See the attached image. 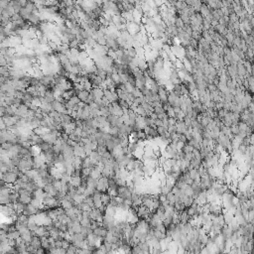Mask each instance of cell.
I'll return each mask as SVG.
<instances>
[{"label": "cell", "mask_w": 254, "mask_h": 254, "mask_svg": "<svg viewBox=\"0 0 254 254\" xmlns=\"http://www.w3.org/2000/svg\"><path fill=\"white\" fill-rule=\"evenodd\" d=\"M182 151H183V152L185 153V154H192V148L190 146V145L185 144V146H184V148L182 149Z\"/></svg>", "instance_id": "obj_40"}, {"label": "cell", "mask_w": 254, "mask_h": 254, "mask_svg": "<svg viewBox=\"0 0 254 254\" xmlns=\"http://www.w3.org/2000/svg\"><path fill=\"white\" fill-rule=\"evenodd\" d=\"M237 75L241 79H246L247 73H246V69H245L244 65H243V63H238L237 64Z\"/></svg>", "instance_id": "obj_9"}, {"label": "cell", "mask_w": 254, "mask_h": 254, "mask_svg": "<svg viewBox=\"0 0 254 254\" xmlns=\"http://www.w3.org/2000/svg\"><path fill=\"white\" fill-rule=\"evenodd\" d=\"M179 218H180V223H181V224H186V223L190 222V218L189 216V214H187L186 210L180 212Z\"/></svg>", "instance_id": "obj_15"}, {"label": "cell", "mask_w": 254, "mask_h": 254, "mask_svg": "<svg viewBox=\"0 0 254 254\" xmlns=\"http://www.w3.org/2000/svg\"><path fill=\"white\" fill-rule=\"evenodd\" d=\"M137 138H138L139 141L145 142L146 141V134L143 131H139V132H137Z\"/></svg>", "instance_id": "obj_36"}, {"label": "cell", "mask_w": 254, "mask_h": 254, "mask_svg": "<svg viewBox=\"0 0 254 254\" xmlns=\"http://www.w3.org/2000/svg\"><path fill=\"white\" fill-rule=\"evenodd\" d=\"M175 26L176 27L178 28V29H183L184 28V23H183V21H182L181 20V18L179 17V16H178L177 18H176V21H175Z\"/></svg>", "instance_id": "obj_32"}, {"label": "cell", "mask_w": 254, "mask_h": 254, "mask_svg": "<svg viewBox=\"0 0 254 254\" xmlns=\"http://www.w3.org/2000/svg\"><path fill=\"white\" fill-rule=\"evenodd\" d=\"M137 246L139 247V248L141 249V250L144 252V254L146 253H150V250H151V247L149 246V244L147 243V241H145V242H139L138 244H137Z\"/></svg>", "instance_id": "obj_20"}, {"label": "cell", "mask_w": 254, "mask_h": 254, "mask_svg": "<svg viewBox=\"0 0 254 254\" xmlns=\"http://www.w3.org/2000/svg\"><path fill=\"white\" fill-rule=\"evenodd\" d=\"M166 113H167V115H168V117H171V118H175V112H174V109H173V107H171V106H170L169 108H168L167 109V111H166Z\"/></svg>", "instance_id": "obj_42"}, {"label": "cell", "mask_w": 254, "mask_h": 254, "mask_svg": "<svg viewBox=\"0 0 254 254\" xmlns=\"http://www.w3.org/2000/svg\"><path fill=\"white\" fill-rule=\"evenodd\" d=\"M93 206H95V208H99L100 206H102L101 192H99L98 190H95V194H93Z\"/></svg>", "instance_id": "obj_7"}, {"label": "cell", "mask_w": 254, "mask_h": 254, "mask_svg": "<svg viewBox=\"0 0 254 254\" xmlns=\"http://www.w3.org/2000/svg\"><path fill=\"white\" fill-rule=\"evenodd\" d=\"M81 176H77V177H71V180H69V185L71 186L73 188H77L81 186Z\"/></svg>", "instance_id": "obj_11"}, {"label": "cell", "mask_w": 254, "mask_h": 254, "mask_svg": "<svg viewBox=\"0 0 254 254\" xmlns=\"http://www.w3.org/2000/svg\"><path fill=\"white\" fill-rule=\"evenodd\" d=\"M176 146H177L178 151H182V149H183L184 146H185V143L181 142V141H178V142L176 143Z\"/></svg>", "instance_id": "obj_47"}, {"label": "cell", "mask_w": 254, "mask_h": 254, "mask_svg": "<svg viewBox=\"0 0 254 254\" xmlns=\"http://www.w3.org/2000/svg\"><path fill=\"white\" fill-rule=\"evenodd\" d=\"M190 46L192 47V48H194V50H196L198 47V40H194V39L190 38Z\"/></svg>", "instance_id": "obj_38"}, {"label": "cell", "mask_w": 254, "mask_h": 254, "mask_svg": "<svg viewBox=\"0 0 254 254\" xmlns=\"http://www.w3.org/2000/svg\"><path fill=\"white\" fill-rule=\"evenodd\" d=\"M158 95H159V99H160V102H161V103H166V102H167L168 91L163 87V85H159Z\"/></svg>", "instance_id": "obj_6"}, {"label": "cell", "mask_w": 254, "mask_h": 254, "mask_svg": "<svg viewBox=\"0 0 254 254\" xmlns=\"http://www.w3.org/2000/svg\"><path fill=\"white\" fill-rule=\"evenodd\" d=\"M130 254H144V252L137 245H134V246H131Z\"/></svg>", "instance_id": "obj_31"}, {"label": "cell", "mask_w": 254, "mask_h": 254, "mask_svg": "<svg viewBox=\"0 0 254 254\" xmlns=\"http://www.w3.org/2000/svg\"><path fill=\"white\" fill-rule=\"evenodd\" d=\"M124 87H125V89H126V93H132L133 91H134V89H135L134 87H132L131 85H129L128 83H125V85H124Z\"/></svg>", "instance_id": "obj_43"}, {"label": "cell", "mask_w": 254, "mask_h": 254, "mask_svg": "<svg viewBox=\"0 0 254 254\" xmlns=\"http://www.w3.org/2000/svg\"><path fill=\"white\" fill-rule=\"evenodd\" d=\"M157 115H158V119H160V120H166V119H168V118H169L166 112H164V113H161V114H157Z\"/></svg>", "instance_id": "obj_48"}, {"label": "cell", "mask_w": 254, "mask_h": 254, "mask_svg": "<svg viewBox=\"0 0 254 254\" xmlns=\"http://www.w3.org/2000/svg\"><path fill=\"white\" fill-rule=\"evenodd\" d=\"M153 110H154V113L156 114H161V113H164V109L162 108V106H157V107L153 108Z\"/></svg>", "instance_id": "obj_45"}, {"label": "cell", "mask_w": 254, "mask_h": 254, "mask_svg": "<svg viewBox=\"0 0 254 254\" xmlns=\"http://www.w3.org/2000/svg\"><path fill=\"white\" fill-rule=\"evenodd\" d=\"M155 229H157V230L161 231V232H162V233H164V234H166V227H165V225H164L163 223H161V224H159L158 226H157Z\"/></svg>", "instance_id": "obj_44"}, {"label": "cell", "mask_w": 254, "mask_h": 254, "mask_svg": "<svg viewBox=\"0 0 254 254\" xmlns=\"http://www.w3.org/2000/svg\"><path fill=\"white\" fill-rule=\"evenodd\" d=\"M179 141H181V142L185 143V144H187V139H186V136L184 134H179Z\"/></svg>", "instance_id": "obj_49"}, {"label": "cell", "mask_w": 254, "mask_h": 254, "mask_svg": "<svg viewBox=\"0 0 254 254\" xmlns=\"http://www.w3.org/2000/svg\"><path fill=\"white\" fill-rule=\"evenodd\" d=\"M81 167H83V168H89V169L93 168V163L91 162V160H89V157H85V158H83V166H81Z\"/></svg>", "instance_id": "obj_27"}, {"label": "cell", "mask_w": 254, "mask_h": 254, "mask_svg": "<svg viewBox=\"0 0 254 254\" xmlns=\"http://www.w3.org/2000/svg\"><path fill=\"white\" fill-rule=\"evenodd\" d=\"M154 124H155V126H156V128L159 126H162V120H160V119L154 120Z\"/></svg>", "instance_id": "obj_51"}, {"label": "cell", "mask_w": 254, "mask_h": 254, "mask_svg": "<svg viewBox=\"0 0 254 254\" xmlns=\"http://www.w3.org/2000/svg\"><path fill=\"white\" fill-rule=\"evenodd\" d=\"M91 93L95 96V99H101L103 97V91H102L100 87H93L91 89Z\"/></svg>", "instance_id": "obj_14"}, {"label": "cell", "mask_w": 254, "mask_h": 254, "mask_svg": "<svg viewBox=\"0 0 254 254\" xmlns=\"http://www.w3.org/2000/svg\"><path fill=\"white\" fill-rule=\"evenodd\" d=\"M134 112L137 114V116H141V117H146V112H145V110L143 109V107L141 105L137 106L136 108H135Z\"/></svg>", "instance_id": "obj_26"}, {"label": "cell", "mask_w": 254, "mask_h": 254, "mask_svg": "<svg viewBox=\"0 0 254 254\" xmlns=\"http://www.w3.org/2000/svg\"><path fill=\"white\" fill-rule=\"evenodd\" d=\"M89 91H79L77 93V96L79 97V99L81 100V102H87V98H89Z\"/></svg>", "instance_id": "obj_13"}, {"label": "cell", "mask_w": 254, "mask_h": 254, "mask_svg": "<svg viewBox=\"0 0 254 254\" xmlns=\"http://www.w3.org/2000/svg\"><path fill=\"white\" fill-rule=\"evenodd\" d=\"M29 244L31 245V246L34 247L35 249H40V248H42V247H41V240H40V237L36 236V235H34V236L32 237V240L30 241Z\"/></svg>", "instance_id": "obj_16"}, {"label": "cell", "mask_w": 254, "mask_h": 254, "mask_svg": "<svg viewBox=\"0 0 254 254\" xmlns=\"http://www.w3.org/2000/svg\"><path fill=\"white\" fill-rule=\"evenodd\" d=\"M175 126H176V129H177L178 134H185L188 130V127L185 125L184 121H177Z\"/></svg>", "instance_id": "obj_10"}, {"label": "cell", "mask_w": 254, "mask_h": 254, "mask_svg": "<svg viewBox=\"0 0 254 254\" xmlns=\"http://www.w3.org/2000/svg\"><path fill=\"white\" fill-rule=\"evenodd\" d=\"M110 77H111L112 81H113V83L116 85V87H118L119 85H121V79H120L119 73H111Z\"/></svg>", "instance_id": "obj_25"}, {"label": "cell", "mask_w": 254, "mask_h": 254, "mask_svg": "<svg viewBox=\"0 0 254 254\" xmlns=\"http://www.w3.org/2000/svg\"><path fill=\"white\" fill-rule=\"evenodd\" d=\"M174 208H175L176 210V212H184V210H186V206H185V204H183V202H181V200H176V202L175 204H174Z\"/></svg>", "instance_id": "obj_18"}, {"label": "cell", "mask_w": 254, "mask_h": 254, "mask_svg": "<svg viewBox=\"0 0 254 254\" xmlns=\"http://www.w3.org/2000/svg\"><path fill=\"white\" fill-rule=\"evenodd\" d=\"M117 208H115V206H111V204H108V206H106V208H105V212H104V216H111V218H115L116 214H117Z\"/></svg>", "instance_id": "obj_8"}, {"label": "cell", "mask_w": 254, "mask_h": 254, "mask_svg": "<svg viewBox=\"0 0 254 254\" xmlns=\"http://www.w3.org/2000/svg\"><path fill=\"white\" fill-rule=\"evenodd\" d=\"M108 189V178L101 176L97 180V185H96V190L99 192H106Z\"/></svg>", "instance_id": "obj_3"}, {"label": "cell", "mask_w": 254, "mask_h": 254, "mask_svg": "<svg viewBox=\"0 0 254 254\" xmlns=\"http://www.w3.org/2000/svg\"><path fill=\"white\" fill-rule=\"evenodd\" d=\"M53 186H54L55 189L58 190V192H60L61 189H62V182L60 180H55L54 183H53Z\"/></svg>", "instance_id": "obj_37"}, {"label": "cell", "mask_w": 254, "mask_h": 254, "mask_svg": "<svg viewBox=\"0 0 254 254\" xmlns=\"http://www.w3.org/2000/svg\"><path fill=\"white\" fill-rule=\"evenodd\" d=\"M75 128H77V124H75V121L73 120V122H71V123L67 124V125L64 127V132H65V134L69 135L71 133H73V131H75Z\"/></svg>", "instance_id": "obj_12"}, {"label": "cell", "mask_w": 254, "mask_h": 254, "mask_svg": "<svg viewBox=\"0 0 254 254\" xmlns=\"http://www.w3.org/2000/svg\"><path fill=\"white\" fill-rule=\"evenodd\" d=\"M181 202H183L184 204H185L186 208H189V206H192V204H194V200L192 198V196H185L181 200Z\"/></svg>", "instance_id": "obj_21"}, {"label": "cell", "mask_w": 254, "mask_h": 254, "mask_svg": "<svg viewBox=\"0 0 254 254\" xmlns=\"http://www.w3.org/2000/svg\"><path fill=\"white\" fill-rule=\"evenodd\" d=\"M192 157H194V159H198V160H202V155H200V150H196V149H192Z\"/></svg>", "instance_id": "obj_35"}, {"label": "cell", "mask_w": 254, "mask_h": 254, "mask_svg": "<svg viewBox=\"0 0 254 254\" xmlns=\"http://www.w3.org/2000/svg\"><path fill=\"white\" fill-rule=\"evenodd\" d=\"M107 229L105 228V227L103 226V225H101V226H98L96 227V228H95L93 230V233L95 235V236L99 237V238L103 239L104 237H105V235L107 234Z\"/></svg>", "instance_id": "obj_5"}, {"label": "cell", "mask_w": 254, "mask_h": 254, "mask_svg": "<svg viewBox=\"0 0 254 254\" xmlns=\"http://www.w3.org/2000/svg\"><path fill=\"white\" fill-rule=\"evenodd\" d=\"M85 204H87L89 206H91V208H95V206H93V196H87V198H85Z\"/></svg>", "instance_id": "obj_41"}, {"label": "cell", "mask_w": 254, "mask_h": 254, "mask_svg": "<svg viewBox=\"0 0 254 254\" xmlns=\"http://www.w3.org/2000/svg\"><path fill=\"white\" fill-rule=\"evenodd\" d=\"M153 235H154L155 238H157L158 240H163V239L166 237V234H164V233H162L161 231L157 230V229H155V228H153Z\"/></svg>", "instance_id": "obj_28"}, {"label": "cell", "mask_w": 254, "mask_h": 254, "mask_svg": "<svg viewBox=\"0 0 254 254\" xmlns=\"http://www.w3.org/2000/svg\"><path fill=\"white\" fill-rule=\"evenodd\" d=\"M243 65H244L245 69H246L247 75H253V65H252V63H250L249 61H244V62H243Z\"/></svg>", "instance_id": "obj_22"}, {"label": "cell", "mask_w": 254, "mask_h": 254, "mask_svg": "<svg viewBox=\"0 0 254 254\" xmlns=\"http://www.w3.org/2000/svg\"><path fill=\"white\" fill-rule=\"evenodd\" d=\"M81 166H83V158L75 156L73 161V167L75 168V170H81L83 169Z\"/></svg>", "instance_id": "obj_17"}, {"label": "cell", "mask_w": 254, "mask_h": 254, "mask_svg": "<svg viewBox=\"0 0 254 254\" xmlns=\"http://www.w3.org/2000/svg\"><path fill=\"white\" fill-rule=\"evenodd\" d=\"M117 196H119L123 200H131L132 192H131V190L126 186H120V187L117 186Z\"/></svg>", "instance_id": "obj_1"}, {"label": "cell", "mask_w": 254, "mask_h": 254, "mask_svg": "<svg viewBox=\"0 0 254 254\" xmlns=\"http://www.w3.org/2000/svg\"><path fill=\"white\" fill-rule=\"evenodd\" d=\"M230 131H231V134L233 135V136H236L237 134H238L239 132V129H238V126H237V124H232L230 127Z\"/></svg>", "instance_id": "obj_33"}, {"label": "cell", "mask_w": 254, "mask_h": 254, "mask_svg": "<svg viewBox=\"0 0 254 254\" xmlns=\"http://www.w3.org/2000/svg\"><path fill=\"white\" fill-rule=\"evenodd\" d=\"M156 131H157V133H158L159 137H161V136H163V135L165 134V132H167V129L164 128L163 126H159V127H157V128H156Z\"/></svg>", "instance_id": "obj_39"}, {"label": "cell", "mask_w": 254, "mask_h": 254, "mask_svg": "<svg viewBox=\"0 0 254 254\" xmlns=\"http://www.w3.org/2000/svg\"><path fill=\"white\" fill-rule=\"evenodd\" d=\"M202 4V2L200 1V0H192V4H190V7H192V9L194 10V12H198L200 9Z\"/></svg>", "instance_id": "obj_24"}, {"label": "cell", "mask_w": 254, "mask_h": 254, "mask_svg": "<svg viewBox=\"0 0 254 254\" xmlns=\"http://www.w3.org/2000/svg\"><path fill=\"white\" fill-rule=\"evenodd\" d=\"M168 123H169V126H175L176 123H177V119L176 118H168Z\"/></svg>", "instance_id": "obj_46"}, {"label": "cell", "mask_w": 254, "mask_h": 254, "mask_svg": "<svg viewBox=\"0 0 254 254\" xmlns=\"http://www.w3.org/2000/svg\"><path fill=\"white\" fill-rule=\"evenodd\" d=\"M73 155L75 157H81V158H85V148H83V145H81L79 143L75 144V147H73Z\"/></svg>", "instance_id": "obj_4"}, {"label": "cell", "mask_w": 254, "mask_h": 254, "mask_svg": "<svg viewBox=\"0 0 254 254\" xmlns=\"http://www.w3.org/2000/svg\"><path fill=\"white\" fill-rule=\"evenodd\" d=\"M77 208H79V210H81V212H91V206H89L87 204H85V202H81V204H79V206H77Z\"/></svg>", "instance_id": "obj_30"}, {"label": "cell", "mask_w": 254, "mask_h": 254, "mask_svg": "<svg viewBox=\"0 0 254 254\" xmlns=\"http://www.w3.org/2000/svg\"><path fill=\"white\" fill-rule=\"evenodd\" d=\"M149 104H150L153 108H155V107H157V106H161L162 103L160 101H152L151 103H149Z\"/></svg>", "instance_id": "obj_50"}, {"label": "cell", "mask_w": 254, "mask_h": 254, "mask_svg": "<svg viewBox=\"0 0 254 254\" xmlns=\"http://www.w3.org/2000/svg\"><path fill=\"white\" fill-rule=\"evenodd\" d=\"M110 200L111 196L107 194V192H101V202L104 206H108L110 204Z\"/></svg>", "instance_id": "obj_23"}, {"label": "cell", "mask_w": 254, "mask_h": 254, "mask_svg": "<svg viewBox=\"0 0 254 254\" xmlns=\"http://www.w3.org/2000/svg\"><path fill=\"white\" fill-rule=\"evenodd\" d=\"M139 69L143 73L147 71V62L145 61L144 58H138V65H137Z\"/></svg>", "instance_id": "obj_19"}, {"label": "cell", "mask_w": 254, "mask_h": 254, "mask_svg": "<svg viewBox=\"0 0 254 254\" xmlns=\"http://www.w3.org/2000/svg\"><path fill=\"white\" fill-rule=\"evenodd\" d=\"M228 18H229V23H231V24H233V23H235V22H238L239 21L238 17H237L236 14H235V13L229 14Z\"/></svg>", "instance_id": "obj_34"}, {"label": "cell", "mask_w": 254, "mask_h": 254, "mask_svg": "<svg viewBox=\"0 0 254 254\" xmlns=\"http://www.w3.org/2000/svg\"><path fill=\"white\" fill-rule=\"evenodd\" d=\"M152 212L149 208H147L144 206H140L137 208V216H138L139 220H147L149 218V216H151Z\"/></svg>", "instance_id": "obj_2"}, {"label": "cell", "mask_w": 254, "mask_h": 254, "mask_svg": "<svg viewBox=\"0 0 254 254\" xmlns=\"http://www.w3.org/2000/svg\"><path fill=\"white\" fill-rule=\"evenodd\" d=\"M139 145H138V142H129L128 144V150L129 152L131 153V154H133V153L135 152V151L138 149Z\"/></svg>", "instance_id": "obj_29"}]
</instances>
